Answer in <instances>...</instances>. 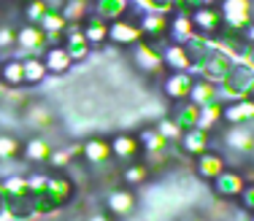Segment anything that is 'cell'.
<instances>
[{
	"label": "cell",
	"instance_id": "836d02e7",
	"mask_svg": "<svg viewBox=\"0 0 254 221\" xmlns=\"http://www.w3.org/2000/svg\"><path fill=\"white\" fill-rule=\"evenodd\" d=\"M46 5H49V8H57V11H63V5L68 3V0H44Z\"/></svg>",
	"mask_w": 254,
	"mask_h": 221
},
{
	"label": "cell",
	"instance_id": "f35d334b",
	"mask_svg": "<svg viewBox=\"0 0 254 221\" xmlns=\"http://www.w3.org/2000/svg\"><path fill=\"white\" fill-rule=\"evenodd\" d=\"M249 221H254V213H252V219H249Z\"/></svg>",
	"mask_w": 254,
	"mask_h": 221
},
{
	"label": "cell",
	"instance_id": "ac0fdd59",
	"mask_svg": "<svg viewBox=\"0 0 254 221\" xmlns=\"http://www.w3.org/2000/svg\"><path fill=\"white\" fill-rule=\"evenodd\" d=\"M52 143L44 138V135H33V138H27L22 143V157H25V162L30 165H46L52 157Z\"/></svg>",
	"mask_w": 254,
	"mask_h": 221
},
{
	"label": "cell",
	"instance_id": "277c9868",
	"mask_svg": "<svg viewBox=\"0 0 254 221\" xmlns=\"http://www.w3.org/2000/svg\"><path fill=\"white\" fill-rule=\"evenodd\" d=\"M233 65H235V59L230 57L227 51H222L219 46H214V49L205 54L203 62L195 65L192 70H195V73H200V79H208V81H214V84H222Z\"/></svg>",
	"mask_w": 254,
	"mask_h": 221
},
{
	"label": "cell",
	"instance_id": "2e32d148",
	"mask_svg": "<svg viewBox=\"0 0 254 221\" xmlns=\"http://www.w3.org/2000/svg\"><path fill=\"white\" fill-rule=\"evenodd\" d=\"M225 124L227 127H241V124H254V103L246 97L225 103Z\"/></svg>",
	"mask_w": 254,
	"mask_h": 221
},
{
	"label": "cell",
	"instance_id": "ffe728a7",
	"mask_svg": "<svg viewBox=\"0 0 254 221\" xmlns=\"http://www.w3.org/2000/svg\"><path fill=\"white\" fill-rule=\"evenodd\" d=\"M81 30H84V35H87L92 49H103V46L108 44V22L103 19V16L89 14L87 19L81 22Z\"/></svg>",
	"mask_w": 254,
	"mask_h": 221
},
{
	"label": "cell",
	"instance_id": "e0dca14e",
	"mask_svg": "<svg viewBox=\"0 0 254 221\" xmlns=\"http://www.w3.org/2000/svg\"><path fill=\"white\" fill-rule=\"evenodd\" d=\"M200 116H203V108L197 103H192V100H181V103H176L171 111V119L184 130V133L200 127Z\"/></svg>",
	"mask_w": 254,
	"mask_h": 221
},
{
	"label": "cell",
	"instance_id": "d6a6232c",
	"mask_svg": "<svg viewBox=\"0 0 254 221\" xmlns=\"http://www.w3.org/2000/svg\"><path fill=\"white\" fill-rule=\"evenodd\" d=\"M235 202H238L241 211L249 213V216H252V213H254V183H246L244 192H241V197H238Z\"/></svg>",
	"mask_w": 254,
	"mask_h": 221
},
{
	"label": "cell",
	"instance_id": "d4e9b609",
	"mask_svg": "<svg viewBox=\"0 0 254 221\" xmlns=\"http://www.w3.org/2000/svg\"><path fill=\"white\" fill-rule=\"evenodd\" d=\"M0 81L5 87L16 89V87H25V62L19 57H8L3 59V73H0Z\"/></svg>",
	"mask_w": 254,
	"mask_h": 221
},
{
	"label": "cell",
	"instance_id": "d6986e66",
	"mask_svg": "<svg viewBox=\"0 0 254 221\" xmlns=\"http://www.w3.org/2000/svg\"><path fill=\"white\" fill-rule=\"evenodd\" d=\"M152 176H154L152 167L143 162V159H135V162H130V165H122V170H119V183L127 189H135V186H143Z\"/></svg>",
	"mask_w": 254,
	"mask_h": 221
},
{
	"label": "cell",
	"instance_id": "7a4b0ae2",
	"mask_svg": "<svg viewBox=\"0 0 254 221\" xmlns=\"http://www.w3.org/2000/svg\"><path fill=\"white\" fill-rule=\"evenodd\" d=\"M246 176L241 170H235V167H227L225 173H219V176L211 181V194H214V200H222V202H235L241 197L246 186Z\"/></svg>",
	"mask_w": 254,
	"mask_h": 221
},
{
	"label": "cell",
	"instance_id": "52a82bcc",
	"mask_svg": "<svg viewBox=\"0 0 254 221\" xmlns=\"http://www.w3.org/2000/svg\"><path fill=\"white\" fill-rule=\"evenodd\" d=\"M192 84H195V76L190 70H168L160 79V89L171 103H181V100H190Z\"/></svg>",
	"mask_w": 254,
	"mask_h": 221
},
{
	"label": "cell",
	"instance_id": "7402d4cb",
	"mask_svg": "<svg viewBox=\"0 0 254 221\" xmlns=\"http://www.w3.org/2000/svg\"><path fill=\"white\" fill-rule=\"evenodd\" d=\"M41 59H44V65L54 76H63V73H68V70L73 68V59H70V54L65 51V46H49V49L41 54Z\"/></svg>",
	"mask_w": 254,
	"mask_h": 221
},
{
	"label": "cell",
	"instance_id": "f546056e",
	"mask_svg": "<svg viewBox=\"0 0 254 221\" xmlns=\"http://www.w3.org/2000/svg\"><path fill=\"white\" fill-rule=\"evenodd\" d=\"M38 25H41V30H44L46 35H49V33H65V30H68V19L63 16V11L49 8V11L44 14V19L38 22Z\"/></svg>",
	"mask_w": 254,
	"mask_h": 221
},
{
	"label": "cell",
	"instance_id": "4dcf8cb0",
	"mask_svg": "<svg viewBox=\"0 0 254 221\" xmlns=\"http://www.w3.org/2000/svg\"><path fill=\"white\" fill-rule=\"evenodd\" d=\"M154 130H157V133H160L168 143H179V140H181V135H184V130H181L171 116H162L160 122L154 124Z\"/></svg>",
	"mask_w": 254,
	"mask_h": 221
},
{
	"label": "cell",
	"instance_id": "f1b7e54d",
	"mask_svg": "<svg viewBox=\"0 0 254 221\" xmlns=\"http://www.w3.org/2000/svg\"><path fill=\"white\" fill-rule=\"evenodd\" d=\"M22 157V140L11 133H0V162H16Z\"/></svg>",
	"mask_w": 254,
	"mask_h": 221
},
{
	"label": "cell",
	"instance_id": "d590c367",
	"mask_svg": "<svg viewBox=\"0 0 254 221\" xmlns=\"http://www.w3.org/2000/svg\"><path fill=\"white\" fill-rule=\"evenodd\" d=\"M5 213V192H3V186H0V216Z\"/></svg>",
	"mask_w": 254,
	"mask_h": 221
},
{
	"label": "cell",
	"instance_id": "8992f818",
	"mask_svg": "<svg viewBox=\"0 0 254 221\" xmlns=\"http://www.w3.org/2000/svg\"><path fill=\"white\" fill-rule=\"evenodd\" d=\"M135 208H138V197H135L132 189H127V186L111 189V192L106 194V202H103V211H106L114 221L130 219L132 213H135Z\"/></svg>",
	"mask_w": 254,
	"mask_h": 221
},
{
	"label": "cell",
	"instance_id": "9c48e42d",
	"mask_svg": "<svg viewBox=\"0 0 254 221\" xmlns=\"http://www.w3.org/2000/svg\"><path fill=\"white\" fill-rule=\"evenodd\" d=\"M108 140H111V157L117 159L119 165H130V162H135V159L143 157L138 133H117Z\"/></svg>",
	"mask_w": 254,
	"mask_h": 221
},
{
	"label": "cell",
	"instance_id": "e575fe53",
	"mask_svg": "<svg viewBox=\"0 0 254 221\" xmlns=\"http://www.w3.org/2000/svg\"><path fill=\"white\" fill-rule=\"evenodd\" d=\"M89 221H114V219L108 216L106 211H103V213H95V216H89Z\"/></svg>",
	"mask_w": 254,
	"mask_h": 221
},
{
	"label": "cell",
	"instance_id": "8d00e7d4",
	"mask_svg": "<svg viewBox=\"0 0 254 221\" xmlns=\"http://www.w3.org/2000/svg\"><path fill=\"white\" fill-rule=\"evenodd\" d=\"M246 100H252V103H254V81H252V87H249V92H246Z\"/></svg>",
	"mask_w": 254,
	"mask_h": 221
},
{
	"label": "cell",
	"instance_id": "5b68a950",
	"mask_svg": "<svg viewBox=\"0 0 254 221\" xmlns=\"http://www.w3.org/2000/svg\"><path fill=\"white\" fill-rule=\"evenodd\" d=\"M49 49L46 44V33L41 30V25H19L16 27V54L22 51L19 59L25 57H41L44 51Z\"/></svg>",
	"mask_w": 254,
	"mask_h": 221
},
{
	"label": "cell",
	"instance_id": "4316f807",
	"mask_svg": "<svg viewBox=\"0 0 254 221\" xmlns=\"http://www.w3.org/2000/svg\"><path fill=\"white\" fill-rule=\"evenodd\" d=\"M89 14H92V0H68L63 5V16L68 19V25H81Z\"/></svg>",
	"mask_w": 254,
	"mask_h": 221
},
{
	"label": "cell",
	"instance_id": "4fadbf2b",
	"mask_svg": "<svg viewBox=\"0 0 254 221\" xmlns=\"http://www.w3.org/2000/svg\"><path fill=\"white\" fill-rule=\"evenodd\" d=\"M81 159L89 167H103L111 162V140L103 138V135H92L81 143Z\"/></svg>",
	"mask_w": 254,
	"mask_h": 221
},
{
	"label": "cell",
	"instance_id": "3957f363",
	"mask_svg": "<svg viewBox=\"0 0 254 221\" xmlns=\"http://www.w3.org/2000/svg\"><path fill=\"white\" fill-rule=\"evenodd\" d=\"M252 81H254V70L244 62H235L230 68V73L225 76V81L219 84V94L227 100H241V97H246Z\"/></svg>",
	"mask_w": 254,
	"mask_h": 221
},
{
	"label": "cell",
	"instance_id": "1f68e13d",
	"mask_svg": "<svg viewBox=\"0 0 254 221\" xmlns=\"http://www.w3.org/2000/svg\"><path fill=\"white\" fill-rule=\"evenodd\" d=\"M208 0H173V14H187V16H192L200 5H205Z\"/></svg>",
	"mask_w": 254,
	"mask_h": 221
},
{
	"label": "cell",
	"instance_id": "8fae6325",
	"mask_svg": "<svg viewBox=\"0 0 254 221\" xmlns=\"http://www.w3.org/2000/svg\"><path fill=\"white\" fill-rule=\"evenodd\" d=\"M192 25H195L197 33L214 38V35L225 27V16H222L219 3H205V5H200V8L192 14Z\"/></svg>",
	"mask_w": 254,
	"mask_h": 221
},
{
	"label": "cell",
	"instance_id": "603a6c76",
	"mask_svg": "<svg viewBox=\"0 0 254 221\" xmlns=\"http://www.w3.org/2000/svg\"><path fill=\"white\" fill-rule=\"evenodd\" d=\"M130 8V0H92V14L103 16L106 22L122 19Z\"/></svg>",
	"mask_w": 254,
	"mask_h": 221
},
{
	"label": "cell",
	"instance_id": "cb8c5ba5",
	"mask_svg": "<svg viewBox=\"0 0 254 221\" xmlns=\"http://www.w3.org/2000/svg\"><path fill=\"white\" fill-rule=\"evenodd\" d=\"M190 100H192V103H197L200 108H203V105H208V103H214V100H222L219 84H214V81H208V79H195Z\"/></svg>",
	"mask_w": 254,
	"mask_h": 221
},
{
	"label": "cell",
	"instance_id": "484cf974",
	"mask_svg": "<svg viewBox=\"0 0 254 221\" xmlns=\"http://www.w3.org/2000/svg\"><path fill=\"white\" fill-rule=\"evenodd\" d=\"M162 57H165L168 70H190L192 73V62H190V57H187V51L181 44H168L165 51H162Z\"/></svg>",
	"mask_w": 254,
	"mask_h": 221
},
{
	"label": "cell",
	"instance_id": "30bf717a",
	"mask_svg": "<svg viewBox=\"0 0 254 221\" xmlns=\"http://www.w3.org/2000/svg\"><path fill=\"white\" fill-rule=\"evenodd\" d=\"M222 16H225V25L246 30L252 25V14H254V0H219Z\"/></svg>",
	"mask_w": 254,
	"mask_h": 221
},
{
	"label": "cell",
	"instance_id": "6da1fadb",
	"mask_svg": "<svg viewBox=\"0 0 254 221\" xmlns=\"http://www.w3.org/2000/svg\"><path fill=\"white\" fill-rule=\"evenodd\" d=\"M162 51H165V49H160V46L149 44V41H138V44L132 46L130 57H132V65H135V68L141 70V73L162 79V76L168 73V68H165V57H162Z\"/></svg>",
	"mask_w": 254,
	"mask_h": 221
},
{
	"label": "cell",
	"instance_id": "74e56055",
	"mask_svg": "<svg viewBox=\"0 0 254 221\" xmlns=\"http://www.w3.org/2000/svg\"><path fill=\"white\" fill-rule=\"evenodd\" d=\"M0 73H3V59H0Z\"/></svg>",
	"mask_w": 254,
	"mask_h": 221
},
{
	"label": "cell",
	"instance_id": "7c38bea8",
	"mask_svg": "<svg viewBox=\"0 0 254 221\" xmlns=\"http://www.w3.org/2000/svg\"><path fill=\"white\" fill-rule=\"evenodd\" d=\"M192 167H195V173L203 178V181L211 183L219 173L227 170V157H225V151L216 146V148H208L205 154H200L197 159H192Z\"/></svg>",
	"mask_w": 254,
	"mask_h": 221
},
{
	"label": "cell",
	"instance_id": "44dd1931",
	"mask_svg": "<svg viewBox=\"0 0 254 221\" xmlns=\"http://www.w3.org/2000/svg\"><path fill=\"white\" fill-rule=\"evenodd\" d=\"M195 33H197V30H195V25H192V16L171 14V25H168V41H171V44H181V46H184Z\"/></svg>",
	"mask_w": 254,
	"mask_h": 221
},
{
	"label": "cell",
	"instance_id": "5bb4252c",
	"mask_svg": "<svg viewBox=\"0 0 254 221\" xmlns=\"http://www.w3.org/2000/svg\"><path fill=\"white\" fill-rule=\"evenodd\" d=\"M22 122H25L30 130H41V133H46V130L54 124V111L46 103L30 97L27 105L22 108Z\"/></svg>",
	"mask_w": 254,
	"mask_h": 221
},
{
	"label": "cell",
	"instance_id": "83f0119b",
	"mask_svg": "<svg viewBox=\"0 0 254 221\" xmlns=\"http://www.w3.org/2000/svg\"><path fill=\"white\" fill-rule=\"evenodd\" d=\"M22 62H25V87H35L49 76V68L44 65L41 57H25Z\"/></svg>",
	"mask_w": 254,
	"mask_h": 221
},
{
	"label": "cell",
	"instance_id": "9a60e30c",
	"mask_svg": "<svg viewBox=\"0 0 254 221\" xmlns=\"http://www.w3.org/2000/svg\"><path fill=\"white\" fill-rule=\"evenodd\" d=\"M63 46H65V51L70 54L73 62H84V59L92 54V46H89V41H87V35H84L81 25H68Z\"/></svg>",
	"mask_w": 254,
	"mask_h": 221
},
{
	"label": "cell",
	"instance_id": "ba28073f",
	"mask_svg": "<svg viewBox=\"0 0 254 221\" xmlns=\"http://www.w3.org/2000/svg\"><path fill=\"white\" fill-rule=\"evenodd\" d=\"M138 41H143L141 25L130 16H122L117 22H108V44L117 46V49H127V46H135Z\"/></svg>",
	"mask_w": 254,
	"mask_h": 221
}]
</instances>
